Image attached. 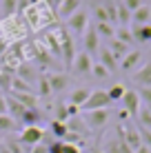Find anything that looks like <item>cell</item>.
I'll use <instances>...</instances> for the list:
<instances>
[{
    "label": "cell",
    "mask_w": 151,
    "mask_h": 153,
    "mask_svg": "<svg viewBox=\"0 0 151 153\" xmlns=\"http://www.w3.org/2000/svg\"><path fill=\"white\" fill-rule=\"evenodd\" d=\"M111 104L113 102L109 100L107 91H102V89H93L91 96L87 98V102L80 107V111L87 113V111H98V109H111Z\"/></svg>",
    "instance_id": "obj_1"
},
{
    "label": "cell",
    "mask_w": 151,
    "mask_h": 153,
    "mask_svg": "<svg viewBox=\"0 0 151 153\" xmlns=\"http://www.w3.org/2000/svg\"><path fill=\"white\" fill-rule=\"evenodd\" d=\"M85 124L89 126V131H100L105 129L111 120V109H98V111H87L82 115Z\"/></svg>",
    "instance_id": "obj_2"
},
{
    "label": "cell",
    "mask_w": 151,
    "mask_h": 153,
    "mask_svg": "<svg viewBox=\"0 0 151 153\" xmlns=\"http://www.w3.org/2000/svg\"><path fill=\"white\" fill-rule=\"evenodd\" d=\"M87 27H89V13H87L85 9L76 11L69 20H65V29L69 31V33H74V36H85Z\"/></svg>",
    "instance_id": "obj_3"
},
{
    "label": "cell",
    "mask_w": 151,
    "mask_h": 153,
    "mask_svg": "<svg viewBox=\"0 0 151 153\" xmlns=\"http://www.w3.org/2000/svg\"><path fill=\"white\" fill-rule=\"evenodd\" d=\"M45 138V131L42 126H22V131H20V144L22 146H36L40 144Z\"/></svg>",
    "instance_id": "obj_4"
},
{
    "label": "cell",
    "mask_w": 151,
    "mask_h": 153,
    "mask_svg": "<svg viewBox=\"0 0 151 153\" xmlns=\"http://www.w3.org/2000/svg\"><path fill=\"white\" fill-rule=\"evenodd\" d=\"M91 69H93V60L87 51H80L76 53L74 58V65H71V71L74 76H91Z\"/></svg>",
    "instance_id": "obj_5"
},
{
    "label": "cell",
    "mask_w": 151,
    "mask_h": 153,
    "mask_svg": "<svg viewBox=\"0 0 151 153\" xmlns=\"http://www.w3.org/2000/svg\"><path fill=\"white\" fill-rule=\"evenodd\" d=\"M122 102V109L127 111L129 115H131V120L138 115L140 107H142V100H140V93L136 91V89H127V93H124V98L120 100Z\"/></svg>",
    "instance_id": "obj_6"
},
{
    "label": "cell",
    "mask_w": 151,
    "mask_h": 153,
    "mask_svg": "<svg viewBox=\"0 0 151 153\" xmlns=\"http://www.w3.org/2000/svg\"><path fill=\"white\" fill-rule=\"evenodd\" d=\"M16 78H20V80H22V82H27L29 87H33V84L38 82L40 73H38V69H33V67H31L29 62H20V67L16 69Z\"/></svg>",
    "instance_id": "obj_7"
},
{
    "label": "cell",
    "mask_w": 151,
    "mask_h": 153,
    "mask_svg": "<svg viewBox=\"0 0 151 153\" xmlns=\"http://www.w3.org/2000/svg\"><path fill=\"white\" fill-rule=\"evenodd\" d=\"M80 7H82V0H65L56 9V16H58V20H69L76 11H80Z\"/></svg>",
    "instance_id": "obj_8"
},
{
    "label": "cell",
    "mask_w": 151,
    "mask_h": 153,
    "mask_svg": "<svg viewBox=\"0 0 151 153\" xmlns=\"http://www.w3.org/2000/svg\"><path fill=\"white\" fill-rule=\"evenodd\" d=\"M65 124H67V131H69V133H76V135H80L82 140H85L87 135L91 133V131H89V126H87V124H85V120H82V115H76V118H69V120H67Z\"/></svg>",
    "instance_id": "obj_9"
},
{
    "label": "cell",
    "mask_w": 151,
    "mask_h": 153,
    "mask_svg": "<svg viewBox=\"0 0 151 153\" xmlns=\"http://www.w3.org/2000/svg\"><path fill=\"white\" fill-rule=\"evenodd\" d=\"M140 62H142V51L131 49V51H129V53L120 60V69H122V71H133V69H138Z\"/></svg>",
    "instance_id": "obj_10"
},
{
    "label": "cell",
    "mask_w": 151,
    "mask_h": 153,
    "mask_svg": "<svg viewBox=\"0 0 151 153\" xmlns=\"http://www.w3.org/2000/svg\"><path fill=\"white\" fill-rule=\"evenodd\" d=\"M131 36H133V42H138V45H149L151 42V25H133Z\"/></svg>",
    "instance_id": "obj_11"
},
{
    "label": "cell",
    "mask_w": 151,
    "mask_h": 153,
    "mask_svg": "<svg viewBox=\"0 0 151 153\" xmlns=\"http://www.w3.org/2000/svg\"><path fill=\"white\" fill-rule=\"evenodd\" d=\"M47 76V82H49V87H51V91L54 93H60L62 89L69 84V78L65 76V73H60V71H56V73H45Z\"/></svg>",
    "instance_id": "obj_12"
},
{
    "label": "cell",
    "mask_w": 151,
    "mask_h": 153,
    "mask_svg": "<svg viewBox=\"0 0 151 153\" xmlns=\"http://www.w3.org/2000/svg\"><path fill=\"white\" fill-rule=\"evenodd\" d=\"M133 82H136L140 89H149L151 87V65L138 67L136 73H133Z\"/></svg>",
    "instance_id": "obj_13"
},
{
    "label": "cell",
    "mask_w": 151,
    "mask_h": 153,
    "mask_svg": "<svg viewBox=\"0 0 151 153\" xmlns=\"http://www.w3.org/2000/svg\"><path fill=\"white\" fill-rule=\"evenodd\" d=\"M98 62H100L102 67H105V69L109 71V73H113V71H118V60L116 58H113V53L109 49H98Z\"/></svg>",
    "instance_id": "obj_14"
},
{
    "label": "cell",
    "mask_w": 151,
    "mask_h": 153,
    "mask_svg": "<svg viewBox=\"0 0 151 153\" xmlns=\"http://www.w3.org/2000/svg\"><path fill=\"white\" fill-rule=\"evenodd\" d=\"M82 38H85V51L87 53H98V49H100V36L96 33V29H87V33L82 36Z\"/></svg>",
    "instance_id": "obj_15"
},
{
    "label": "cell",
    "mask_w": 151,
    "mask_h": 153,
    "mask_svg": "<svg viewBox=\"0 0 151 153\" xmlns=\"http://www.w3.org/2000/svg\"><path fill=\"white\" fill-rule=\"evenodd\" d=\"M40 120H42V111L40 109H27L22 113V118L18 120V124L22 126H40Z\"/></svg>",
    "instance_id": "obj_16"
},
{
    "label": "cell",
    "mask_w": 151,
    "mask_h": 153,
    "mask_svg": "<svg viewBox=\"0 0 151 153\" xmlns=\"http://www.w3.org/2000/svg\"><path fill=\"white\" fill-rule=\"evenodd\" d=\"M107 49H109V51H111V53H113V58H116V60H118V65H120V60H122V58H124V56L129 53V51H131V49H129L127 45H124V42L116 40V38L107 40Z\"/></svg>",
    "instance_id": "obj_17"
},
{
    "label": "cell",
    "mask_w": 151,
    "mask_h": 153,
    "mask_svg": "<svg viewBox=\"0 0 151 153\" xmlns=\"http://www.w3.org/2000/svg\"><path fill=\"white\" fill-rule=\"evenodd\" d=\"M131 22L133 25H151V7L149 4H142V7H138L131 13Z\"/></svg>",
    "instance_id": "obj_18"
},
{
    "label": "cell",
    "mask_w": 151,
    "mask_h": 153,
    "mask_svg": "<svg viewBox=\"0 0 151 153\" xmlns=\"http://www.w3.org/2000/svg\"><path fill=\"white\" fill-rule=\"evenodd\" d=\"M91 96V89L89 87H78V89H74L71 91V96H69V104H76L78 109L82 107V104L87 102V98Z\"/></svg>",
    "instance_id": "obj_19"
},
{
    "label": "cell",
    "mask_w": 151,
    "mask_h": 153,
    "mask_svg": "<svg viewBox=\"0 0 151 153\" xmlns=\"http://www.w3.org/2000/svg\"><path fill=\"white\" fill-rule=\"evenodd\" d=\"M4 100H7V113L11 115V118L16 120V122H18V120L22 118V113L27 111V109H25L22 104L18 102V100H13L11 96H4Z\"/></svg>",
    "instance_id": "obj_20"
},
{
    "label": "cell",
    "mask_w": 151,
    "mask_h": 153,
    "mask_svg": "<svg viewBox=\"0 0 151 153\" xmlns=\"http://www.w3.org/2000/svg\"><path fill=\"white\" fill-rule=\"evenodd\" d=\"M20 124L16 122L9 113H2L0 115V135H7V133H13V131H18Z\"/></svg>",
    "instance_id": "obj_21"
},
{
    "label": "cell",
    "mask_w": 151,
    "mask_h": 153,
    "mask_svg": "<svg viewBox=\"0 0 151 153\" xmlns=\"http://www.w3.org/2000/svg\"><path fill=\"white\" fill-rule=\"evenodd\" d=\"M36 87H38V89H36V96H38V98H51V96H54V91H51V87H49V82H47L45 73H40Z\"/></svg>",
    "instance_id": "obj_22"
},
{
    "label": "cell",
    "mask_w": 151,
    "mask_h": 153,
    "mask_svg": "<svg viewBox=\"0 0 151 153\" xmlns=\"http://www.w3.org/2000/svg\"><path fill=\"white\" fill-rule=\"evenodd\" d=\"M93 29H96V33L100 36V38H107V40H111L113 36H116V27L109 25V22H96Z\"/></svg>",
    "instance_id": "obj_23"
},
{
    "label": "cell",
    "mask_w": 151,
    "mask_h": 153,
    "mask_svg": "<svg viewBox=\"0 0 151 153\" xmlns=\"http://www.w3.org/2000/svg\"><path fill=\"white\" fill-rule=\"evenodd\" d=\"M100 4L105 7V11L109 13V22L116 27V25H118V18H116V13H118V0H100Z\"/></svg>",
    "instance_id": "obj_24"
},
{
    "label": "cell",
    "mask_w": 151,
    "mask_h": 153,
    "mask_svg": "<svg viewBox=\"0 0 151 153\" xmlns=\"http://www.w3.org/2000/svg\"><path fill=\"white\" fill-rule=\"evenodd\" d=\"M124 93H127V87L118 82V84H113V87H109L107 96H109V100H111V102H120V100L124 98Z\"/></svg>",
    "instance_id": "obj_25"
},
{
    "label": "cell",
    "mask_w": 151,
    "mask_h": 153,
    "mask_svg": "<svg viewBox=\"0 0 151 153\" xmlns=\"http://www.w3.org/2000/svg\"><path fill=\"white\" fill-rule=\"evenodd\" d=\"M116 40L124 42V45H133V36H131V27H116V36H113Z\"/></svg>",
    "instance_id": "obj_26"
},
{
    "label": "cell",
    "mask_w": 151,
    "mask_h": 153,
    "mask_svg": "<svg viewBox=\"0 0 151 153\" xmlns=\"http://www.w3.org/2000/svg\"><path fill=\"white\" fill-rule=\"evenodd\" d=\"M0 11L2 18H11L13 11H18V0H0Z\"/></svg>",
    "instance_id": "obj_27"
},
{
    "label": "cell",
    "mask_w": 151,
    "mask_h": 153,
    "mask_svg": "<svg viewBox=\"0 0 151 153\" xmlns=\"http://www.w3.org/2000/svg\"><path fill=\"white\" fill-rule=\"evenodd\" d=\"M91 9H93V13H96V22H109V13L105 11V7L100 4V0L93 2ZM109 25H111V22H109Z\"/></svg>",
    "instance_id": "obj_28"
},
{
    "label": "cell",
    "mask_w": 151,
    "mask_h": 153,
    "mask_svg": "<svg viewBox=\"0 0 151 153\" xmlns=\"http://www.w3.org/2000/svg\"><path fill=\"white\" fill-rule=\"evenodd\" d=\"M51 135H54L56 140H62L67 135V124L58 122V120H51Z\"/></svg>",
    "instance_id": "obj_29"
},
{
    "label": "cell",
    "mask_w": 151,
    "mask_h": 153,
    "mask_svg": "<svg viewBox=\"0 0 151 153\" xmlns=\"http://www.w3.org/2000/svg\"><path fill=\"white\" fill-rule=\"evenodd\" d=\"M54 120H58V122H67V120H69V113H67V102H58V104H56Z\"/></svg>",
    "instance_id": "obj_30"
},
{
    "label": "cell",
    "mask_w": 151,
    "mask_h": 153,
    "mask_svg": "<svg viewBox=\"0 0 151 153\" xmlns=\"http://www.w3.org/2000/svg\"><path fill=\"white\" fill-rule=\"evenodd\" d=\"M91 76L96 78V80H105V78H109V71H107L105 67L100 65V62H93V69H91Z\"/></svg>",
    "instance_id": "obj_31"
},
{
    "label": "cell",
    "mask_w": 151,
    "mask_h": 153,
    "mask_svg": "<svg viewBox=\"0 0 151 153\" xmlns=\"http://www.w3.org/2000/svg\"><path fill=\"white\" fill-rule=\"evenodd\" d=\"M138 126V124H136ZM140 131V140H142V146H147V149L151 151V131L149 129H142V126H138Z\"/></svg>",
    "instance_id": "obj_32"
},
{
    "label": "cell",
    "mask_w": 151,
    "mask_h": 153,
    "mask_svg": "<svg viewBox=\"0 0 151 153\" xmlns=\"http://www.w3.org/2000/svg\"><path fill=\"white\" fill-rule=\"evenodd\" d=\"M4 146L9 149V153H25L22 144H20V142H16V140H4Z\"/></svg>",
    "instance_id": "obj_33"
},
{
    "label": "cell",
    "mask_w": 151,
    "mask_h": 153,
    "mask_svg": "<svg viewBox=\"0 0 151 153\" xmlns=\"http://www.w3.org/2000/svg\"><path fill=\"white\" fill-rule=\"evenodd\" d=\"M140 100H142V104L144 107H151V87L149 89H140Z\"/></svg>",
    "instance_id": "obj_34"
},
{
    "label": "cell",
    "mask_w": 151,
    "mask_h": 153,
    "mask_svg": "<svg viewBox=\"0 0 151 153\" xmlns=\"http://www.w3.org/2000/svg\"><path fill=\"white\" fill-rule=\"evenodd\" d=\"M122 4H124V7H127V9H129V11H131V13H133V11H136V9H138V7H142V4H144V2H142V0H122Z\"/></svg>",
    "instance_id": "obj_35"
},
{
    "label": "cell",
    "mask_w": 151,
    "mask_h": 153,
    "mask_svg": "<svg viewBox=\"0 0 151 153\" xmlns=\"http://www.w3.org/2000/svg\"><path fill=\"white\" fill-rule=\"evenodd\" d=\"M60 153H82V149H80V146H76V144H67V142H62Z\"/></svg>",
    "instance_id": "obj_36"
},
{
    "label": "cell",
    "mask_w": 151,
    "mask_h": 153,
    "mask_svg": "<svg viewBox=\"0 0 151 153\" xmlns=\"http://www.w3.org/2000/svg\"><path fill=\"white\" fill-rule=\"evenodd\" d=\"M29 153H49V149H47V144H42V142H40V144L31 146V151H29Z\"/></svg>",
    "instance_id": "obj_37"
},
{
    "label": "cell",
    "mask_w": 151,
    "mask_h": 153,
    "mask_svg": "<svg viewBox=\"0 0 151 153\" xmlns=\"http://www.w3.org/2000/svg\"><path fill=\"white\" fill-rule=\"evenodd\" d=\"M7 113V100H4V96L0 93V115Z\"/></svg>",
    "instance_id": "obj_38"
},
{
    "label": "cell",
    "mask_w": 151,
    "mask_h": 153,
    "mask_svg": "<svg viewBox=\"0 0 151 153\" xmlns=\"http://www.w3.org/2000/svg\"><path fill=\"white\" fill-rule=\"evenodd\" d=\"M62 2H65V0H49V4H51V7H54V11H56V9L60 7Z\"/></svg>",
    "instance_id": "obj_39"
},
{
    "label": "cell",
    "mask_w": 151,
    "mask_h": 153,
    "mask_svg": "<svg viewBox=\"0 0 151 153\" xmlns=\"http://www.w3.org/2000/svg\"><path fill=\"white\" fill-rule=\"evenodd\" d=\"M133 153H151V151L147 149V146H140V149H138V151H133Z\"/></svg>",
    "instance_id": "obj_40"
},
{
    "label": "cell",
    "mask_w": 151,
    "mask_h": 153,
    "mask_svg": "<svg viewBox=\"0 0 151 153\" xmlns=\"http://www.w3.org/2000/svg\"><path fill=\"white\" fill-rule=\"evenodd\" d=\"M91 153H105V151H102L100 146H91Z\"/></svg>",
    "instance_id": "obj_41"
},
{
    "label": "cell",
    "mask_w": 151,
    "mask_h": 153,
    "mask_svg": "<svg viewBox=\"0 0 151 153\" xmlns=\"http://www.w3.org/2000/svg\"><path fill=\"white\" fill-rule=\"evenodd\" d=\"M29 2H31V4H36V2H38V0H29Z\"/></svg>",
    "instance_id": "obj_42"
},
{
    "label": "cell",
    "mask_w": 151,
    "mask_h": 153,
    "mask_svg": "<svg viewBox=\"0 0 151 153\" xmlns=\"http://www.w3.org/2000/svg\"><path fill=\"white\" fill-rule=\"evenodd\" d=\"M149 65H151V51H149Z\"/></svg>",
    "instance_id": "obj_43"
},
{
    "label": "cell",
    "mask_w": 151,
    "mask_h": 153,
    "mask_svg": "<svg viewBox=\"0 0 151 153\" xmlns=\"http://www.w3.org/2000/svg\"><path fill=\"white\" fill-rule=\"evenodd\" d=\"M0 142H2V140H0Z\"/></svg>",
    "instance_id": "obj_44"
}]
</instances>
